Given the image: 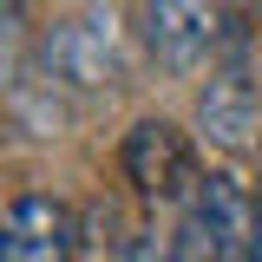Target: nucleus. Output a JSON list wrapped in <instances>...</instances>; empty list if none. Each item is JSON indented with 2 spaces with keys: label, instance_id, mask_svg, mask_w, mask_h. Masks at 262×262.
<instances>
[{
  "label": "nucleus",
  "instance_id": "nucleus-9",
  "mask_svg": "<svg viewBox=\"0 0 262 262\" xmlns=\"http://www.w3.org/2000/svg\"><path fill=\"white\" fill-rule=\"evenodd\" d=\"M256 196H262V190H256Z\"/></svg>",
  "mask_w": 262,
  "mask_h": 262
},
{
  "label": "nucleus",
  "instance_id": "nucleus-7",
  "mask_svg": "<svg viewBox=\"0 0 262 262\" xmlns=\"http://www.w3.org/2000/svg\"><path fill=\"white\" fill-rule=\"evenodd\" d=\"M118 262H177V249L158 243V236H131L125 249H118Z\"/></svg>",
  "mask_w": 262,
  "mask_h": 262
},
{
  "label": "nucleus",
  "instance_id": "nucleus-3",
  "mask_svg": "<svg viewBox=\"0 0 262 262\" xmlns=\"http://www.w3.org/2000/svg\"><path fill=\"white\" fill-rule=\"evenodd\" d=\"M144 46L164 72H196L223 46V0H144Z\"/></svg>",
  "mask_w": 262,
  "mask_h": 262
},
{
  "label": "nucleus",
  "instance_id": "nucleus-6",
  "mask_svg": "<svg viewBox=\"0 0 262 262\" xmlns=\"http://www.w3.org/2000/svg\"><path fill=\"white\" fill-rule=\"evenodd\" d=\"M196 125L210 144H223V151H262L256 131H262V105H256V85L243 79V72H223V79H210L203 98H196Z\"/></svg>",
  "mask_w": 262,
  "mask_h": 262
},
{
  "label": "nucleus",
  "instance_id": "nucleus-1",
  "mask_svg": "<svg viewBox=\"0 0 262 262\" xmlns=\"http://www.w3.org/2000/svg\"><path fill=\"white\" fill-rule=\"evenodd\" d=\"M170 249L177 262H262V196L223 170L196 177Z\"/></svg>",
  "mask_w": 262,
  "mask_h": 262
},
{
  "label": "nucleus",
  "instance_id": "nucleus-4",
  "mask_svg": "<svg viewBox=\"0 0 262 262\" xmlns=\"http://www.w3.org/2000/svg\"><path fill=\"white\" fill-rule=\"evenodd\" d=\"M125 177L138 184V196H184L196 190V164H190V144H184V131L164 125V118H144V125H131L125 138Z\"/></svg>",
  "mask_w": 262,
  "mask_h": 262
},
{
  "label": "nucleus",
  "instance_id": "nucleus-2",
  "mask_svg": "<svg viewBox=\"0 0 262 262\" xmlns=\"http://www.w3.org/2000/svg\"><path fill=\"white\" fill-rule=\"evenodd\" d=\"M39 66L53 85L72 92H118L125 85V39L112 27V13H72L39 39Z\"/></svg>",
  "mask_w": 262,
  "mask_h": 262
},
{
  "label": "nucleus",
  "instance_id": "nucleus-8",
  "mask_svg": "<svg viewBox=\"0 0 262 262\" xmlns=\"http://www.w3.org/2000/svg\"><path fill=\"white\" fill-rule=\"evenodd\" d=\"M249 7H262V0H249Z\"/></svg>",
  "mask_w": 262,
  "mask_h": 262
},
{
  "label": "nucleus",
  "instance_id": "nucleus-5",
  "mask_svg": "<svg viewBox=\"0 0 262 262\" xmlns=\"http://www.w3.org/2000/svg\"><path fill=\"white\" fill-rule=\"evenodd\" d=\"M72 210L53 196H13L0 229V262H66L72 256Z\"/></svg>",
  "mask_w": 262,
  "mask_h": 262
}]
</instances>
